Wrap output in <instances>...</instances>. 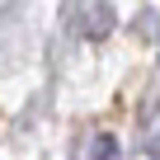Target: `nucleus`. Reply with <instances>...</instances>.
<instances>
[{
  "label": "nucleus",
  "instance_id": "f257e3e1",
  "mask_svg": "<svg viewBox=\"0 0 160 160\" xmlns=\"http://www.w3.org/2000/svg\"><path fill=\"white\" fill-rule=\"evenodd\" d=\"M90 160H122V151H118V137H113V132H99V137L90 141Z\"/></svg>",
  "mask_w": 160,
  "mask_h": 160
},
{
  "label": "nucleus",
  "instance_id": "f03ea898",
  "mask_svg": "<svg viewBox=\"0 0 160 160\" xmlns=\"http://www.w3.org/2000/svg\"><path fill=\"white\" fill-rule=\"evenodd\" d=\"M146 160H160V137H155V141L146 146Z\"/></svg>",
  "mask_w": 160,
  "mask_h": 160
}]
</instances>
